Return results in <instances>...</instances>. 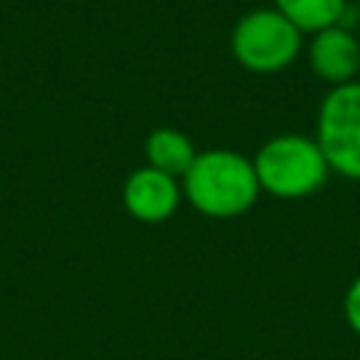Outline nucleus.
Masks as SVG:
<instances>
[{"label": "nucleus", "mask_w": 360, "mask_h": 360, "mask_svg": "<svg viewBox=\"0 0 360 360\" xmlns=\"http://www.w3.org/2000/svg\"><path fill=\"white\" fill-rule=\"evenodd\" d=\"M349 3L352 0H273V8L281 11L301 34H315L338 25Z\"/></svg>", "instance_id": "8"}, {"label": "nucleus", "mask_w": 360, "mask_h": 360, "mask_svg": "<svg viewBox=\"0 0 360 360\" xmlns=\"http://www.w3.org/2000/svg\"><path fill=\"white\" fill-rule=\"evenodd\" d=\"M121 197L127 214L138 222H163L177 211L183 188L177 177L163 174L152 166H141L127 177Z\"/></svg>", "instance_id": "6"}, {"label": "nucleus", "mask_w": 360, "mask_h": 360, "mask_svg": "<svg viewBox=\"0 0 360 360\" xmlns=\"http://www.w3.org/2000/svg\"><path fill=\"white\" fill-rule=\"evenodd\" d=\"M183 197L211 219H233L248 214L262 188L253 160L236 149L197 152L188 172L180 177Z\"/></svg>", "instance_id": "1"}, {"label": "nucleus", "mask_w": 360, "mask_h": 360, "mask_svg": "<svg viewBox=\"0 0 360 360\" xmlns=\"http://www.w3.org/2000/svg\"><path fill=\"white\" fill-rule=\"evenodd\" d=\"M304 51V34L273 6L242 14L231 31V53L250 73L287 70Z\"/></svg>", "instance_id": "3"}, {"label": "nucleus", "mask_w": 360, "mask_h": 360, "mask_svg": "<svg viewBox=\"0 0 360 360\" xmlns=\"http://www.w3.org/2000/svg\"><path fill=\"white\" fill-rule=\"evenodd\" d=\"M343 318H346L349 329L360 338V276H354L352 284L346 287V295H343Z\"/></svg>", "instance_id": "9"}, {"label": "nucleus", "mask_w": 360, "mask_h": 360, "mask_svg": "<svg viewBox=\"0 0 360 360\" xmlns=\"http://www.w3.org/2000/svg\"><path fill=\"white\" fill-rule=\"evenodd\" d=\"M259 188L276 200H304L329 180V166L312 135L284 132L259 146L250 158Z\"/></svg>", "instance_id": "2"}, {"label": "nucleus", "mask_w": 360, "mask_h": 360, "mask_svg": "<svg viewBox=\"0 0 360 360\" xmlns=\"http://www.w3.org/2000/svg\"><path fill=\"white\" fill-rule=\"evenodd\" d=\"M307 65L329 87H340L360 79V39L346 25H329L309 34Z\"/></svg>", "instance_id": "5"}, {"label": "nucleus", "mask_w": 360, "mask_h": 360, "mask_svg": "<svg viewBox=\"0 0 360 360\" xmlns=\"http://www.w3.org/2000/svg\"><path fill=\"white\" fill-rule=\"evenodd\" d=\"M312 138L332 174L360 183V79L326 90L318 104Z\"/></svg>", "instance_id": "4"}, {"label": "nucleus", "mask_w": 360, "mask_h": 360, "mask_svg": "<svg viewBox=\"0 0 360 360\" xmlns=\"http://www.w3.org/2000/svg\"><path fill=\"white\" fill-rule=\"evenodd\" d=\"M143 152H146V166H152L163 174H172L177 180L188 172V166L197 158V149H194L191 138L186 132L174 129V127L152 129L146 143H143Z\"/></svg>", "instance_id": "7"}, {"label": "nucleus", "mask_w": 360, "mask_h": 360, "mask_svg": "<svg viewBox=\"0 0 360 360\" xmlns=\"http://www.w3.org/2000/svg\"><path fill=\"white\" fill-rule=\"evenodd\" d=\"M354 6H357V8H360V0H354Z\"/></svg>", "instance_id": "10"}]
</instances>
